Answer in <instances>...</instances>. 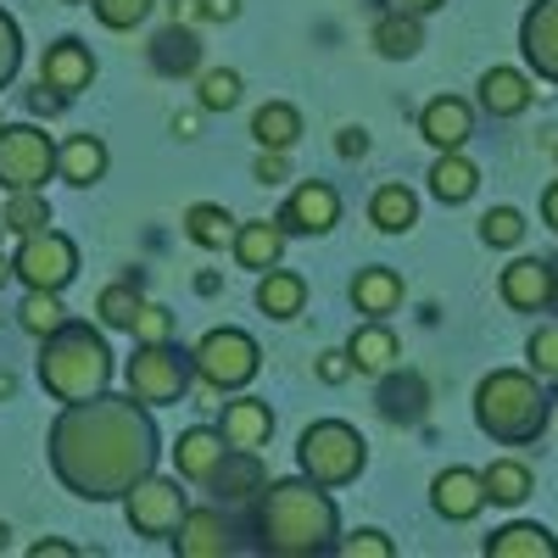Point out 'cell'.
<instances>
[{"label":"cell","mask_w":558,"mask_h":558,"mask_svg":"<svg viewBox=\"0 0 558 558\" xmlns=\"http://www.w3.org/2000/svg\"><path fill=\"white\" fill-rule=\"evenodd\" d=\"M553 413H558V402H553Z\"/></svg>","instance_id":"cell-59"},{"label":"cell","mask_w":558,"mask_h":558,"mask_svg":"<svg viewBox=\"0 0 558 558\" xmlns=\"http://www.w3.org/2000/svg\"><path fill=\"white\" fill-rule=\"evenodd\" d=\"M28 553H34V558H73V547H68V542H34Z\"/></svg>","instance_id":"cell-53"},{"label":"cell","mask_w":558,"mask_h":558,"mask_svg":"<svg viewBox=\"0 0 558 558\" xmlns=\"http://www.w3.org/2000/svg\"><path fill=\"white\" fill-rule=\"evenodd\" d=\"M57 481L84 497V502H112L123 497L134 481H146L157 470V425L146 402L134 391L129 397H84V402H62L51 436H45Z\"/></svg>","instance_id":"cell-1"},{"label":"cell","mask_w":558,"mask_h":558,"mask_svg":"<svg viewBox=\"0 0 558 558\" xmlns=\"http://www.w3.org/2000/svg\"><path fill=\"white\" fill-rule=\"evenodd\" d=\"M341 514L330 486L318 481H274L257 492V547L274 558H318L341 547Z\"/></svg>","instance_id":"cell-2"},{"label":"cell","mask_w":558,"mask_h":558,"mask_svg":"<svg viewBox=\"0 0 558 558\" xmlns=\"http://www.w3.org/2000/svg\"><path fill=\"white\" fill-rule=\"evenodd\" d=\"M286 235H291V229L279 223V218H252V223H241V229H235V263H241V268H252V274L279 268Z\"/></svg>","instance_id":"cell-20"},{"label":"cell","mask_w":558,"mask_h":558,"mask_svg":"<svg viewBox=\"0 0 558 558\" xmlns=\"http://www.w3.org/2000/svg\"><path fill=\"white\" fill-rule=\"evenodd\" d=\"M17 318H23V330L28 336H57L62 324H68V313H62V302H57V291H28L23 296V307H17Z\"/></svg>","instance_id":"cell-37"},{"label":"cell","mask_w":558,"mask_h":558,"mask_svg":"<svg viewBox=\"0 0 558 558\" xmlns=\"http://www.w3.org/2000/svg\"><path fill=\"white\" fill-rule=\"evenodd\" d=\"M196 96H202V112L241 107V73H235V68H207V73L196 78Z\"/></svg>","instance_id":"cell-38"},{"label":"cell","mask_w":558,"mask_h":558,"mask_svg":"<svg viewBox=\"0 0 558 558\" xmlns=\"http://www.w3.org/2000/svg\"><path fill=\"white\" fill-rule=\"evenodd\" d=\"M263 486H268L263 458H257L252 447H229V458L218 463V475H213V492H218L223 502H252Z\"/></svg>","instance_id":"cell-22"},{"label":"cell","mask_w":558,"mask_h":558,"mask_svg":"<svg viewBox=\"0 0 558 558\" xmlns=\"http://www.w3.org/2000/svg\"><path fill=\"white\" fill-rule=\"evenodd\" d=\"M73 7H78V0H73Z\"/></svg>","instance_id":"cell-61"},{"label":"cell","mask_w":558,"mask_h":558,"mask_svg":"<svg viewBox=\"0 0 558 558\" xmlns=\"http://www.w3.org/2000/svg\"><path fill=\"white\" fill-rule=\"evenodd\" d=\"M39 84L45 89H57V96H78V89L96 84V57H89V45L84 39H57L51 51H45L39 62Z\"/></svg>","instance_id":"cell-13"},{"label":"cell","mask_w":558,"mask_h":558,"mask_svg":"<svg viewBox=\"0 0 558 558\" xmlns=\"http://www.w3.org/2000/svg\"><path fill=\"white\" fill-rule=\"evenodd\" d=\"M173 553L179 558H223L229 553V525L218 508H191L173 531Z\"/></svg>","instance_id":"cell-19"},{"label":"cell","mask_w":558,"mask_h":558,"mask_svg":"<svg viewBox=\"0 0 558 558\" xmlns=\"http://www.w3.org/2000/svg\"><path fill=\"white\" fill-rule=\"evenodd\" d=\"M430 502H436V514L452 520V525L475 520L481 508L492 502V497H486V475H481V470H441L436 486H430Z\"/></svg>","instance_id":"cell-16"},{"label":"cell","mask_w":558,"mask_h":558,"mask_svg":"<svg viewBox=\"0 0 558 558\" xmlns=\"http://www.w3.org/2000/svg\"><path fill=\"white\" fill-rule=\"evenodd\" d=\"M223 458H229V441H223V430H207V425H191L173 441V470H179V481H191V486H213Z\"/></svg>","instance_id":"cell-15"},{"label":"cell","mask_w":558,"mask_h":558,"mask_svg":"<svg viewBox=\"0 0 558 558\" xmlns=\"http://www.w3.org/2000/svg\"><path fill=\"white\" fill-rule=\"evenodd\" d=\"M341 218V196H336V184H324V179H307L291 191V202L279 207V223L291 229V235H330Z\"/></svg>","instance_id":"cell-11"},{"label":"cell","mask_w":558,"mask_h":558,"mask_svg":"<svg viewBox=\"0 0 558 558\" xmlns=\"http://www.w3.org/2000/svg\"><path fill=\"white\" fill-rule=\"evenodd\" d=\"M12 391H17V380L7 375V368H0V397H12Z\"/></svg>","instance_id":"cell-55"},{"label":"cell","mask_w":558,"mask_h":558,"mask_svg":"<svg viewBox=\"0 0 558 558\" xmlns=\"http://www.w3.org/2000/svg\"><path fill=\"white\" fill-rule=\"evenodd\" d=\"M140 307H146V296H140V291L129 286V279H118V286H107V291L96 296V313H101L107 330H129V336H134Z\"/></svg>","instance_id":"cell-36"},{"label":"cell","mask_w":558,"mask_h":558,"mask_svg":"<svg viewBox=\"0 0 558 558\" xmlns=\"http://www.w3.org/2000/svg\"><path fill=\"white\" fill-rule=\"evenodd\" d=\"M486 558H558V542H553V531L514 520L486 536Z\"/></svg>","instance_id":"cell-28"},{"label":"cell","mask_w":558,"mask_h":558,"mask_svg":"<svg viewBox=\"0 0 558 558\" xmlns=\"http://www.w3.org/2000/svg\"><path fill=\"white\" fill-rule=\"evenodd\" d=\"M173 23H196V17H207V7H202V0H173Z\"/></svg>","instance_id":"cell-51"},{"label":"cell","mask_w":558,"mask_h":558,"mask_svg":"<svg viewBox=\"0 0 558 558\" xmlns=\"http://www.w3.org/2000/svg\"><path fill=\"white\" fill-rule=\"evenodd\" d=\"M218 430H223L229 447H252V452H257V447L274 436V408H268L263 397H235V402H223Z\"/></svg>","instance_id":"cell-18"},{"label":"cell","mask_w":558,"mask_h":558,"mask_svg":"<svg viewBox=\"0 0 558 558\" xmlns=\"http://www.w3.org/2000/svg\"><path fill=\"white\" fill-rule=\"evenodd\" d=\"M0 129H7V123H0Z\"/></svg>","instance_id":"cell-60"},{"label":"cell","mask_w":558,"mask_h":558,"mask_svg":"<svg viewBox=\"0 0 558 558\" xmlns=\"http://www.w3.org/2000/svg\"><path fill=\"white\" fill-rule=\"evenodd\" d=\"M151 62H157L162 73H196V68H202V45H196V34L184 28V23H173V28L151 45Z\"/></svg>","instance_id":"cell-33"},{"label":"cell","mask_w":558,"mask_h":558,"mask_svg":"<svg viewBox=\"0 0 558 558\" xmlns=\"http://www.w3.org/2000/svg\"><path fill=\"white\" fill-rule=\"evenodd\" d=\"M173 134H179V140H196V112H184V118H173Z\"/></svg>","instance_id":"cell-54"},{"label":"cell","mask_w":558,"mask_h":558,"mask_svg":"<svg viewBox=\"0 0 558 558\" xmlns=\"http://www.w3.org/2000/svg\"><path fill=\"white\" fill-rule=\"evenodd\" d=\"M341 553L347 558H391L397 542L386 531H352V536H341Z\"/></svg>","instance_id":"cell-45"},{"label":"cell","mask_w":558,"mask_h":558,"mask_svg":"<svg viewBox=\"0 0 558 558\" xmlns=\"http://www.w3.org/2000/svg\"><path fill=\"white\" fill-rule=\"evenodd\" d=\"M531 101H536V84L520 68H486L481 73V107L492 118H520Z\"/></svg>","instance_id":"cell-21"},{"label":"cell","mask_w":558,"mask_h":558,"mask_svg":"<svg viewBox=\"0 0 558 558\" xmlns=\"http://www.w3.org/2000/svg\"><path fill=\"white\" fill-rule=\"evenodd\" d=\"M368 223H375L380 235H408V229L418 223V196L408 191V184H380L375 202H368Z\"/></svg>","instance_id":"cell-29"},{"label":"cell","mask_w":558,"mask_h":558,"mask_svg":"<svg viewBox=\"0 0 558 558\" xmlns=\"http://www.w3.org/2000/svg\"><path fill=\"white\" fill-rule=\"evenodd\" d=\"M112 380V352L107 341L89 330V324H62L57 336H45L39 347V386L51 391L57 402H84V397H101Z\"/></svg>","instance_id":"cell-3"},{"label":"cell","mask_w":558,"mask_h":558,"mask_svg":"<svg viewBox=\"0 0 558 558\" xmlns=\"http://www.w3.org/2000/svg\"><path fill=\"white\" fill-rule=\"evenodd\" d=\"M352 307L363 318H391L402 307V274L397 268H357L352 279Z\"/></svg>","instance_id":"cell-23"},{"label":"cell","mask_w":558,"mask_h":558,"mask_svg":"<svg viewBox=\"0 0 558 558\" xmlns=\"http://www.w3.org/2000/svg\"><path fill=\"white\" fill-rule=\"evenodd\" d=\"M235 218H229V207L218 202H196L191 213H184V235H191L202 252H218V246H235Z\"/></svg>","instance_id":"cell-31"},{"label":"cell","mask_w":558,"mask_h":558,"mask_svg":"<svg viewBox=\"0 0 558 558\" xmlns=\"http://www.w3.org/2000/svg\"><path fill=\"white\" fill-rule=\"evenodd\" d=\"M525 352H531V368H536V375L558 380V324H547V330H536Z\"/></svg>","instance_id":"cell-44"},{"label":"cell","mask_w":558,"mask_h":558,"mask_svg":"<svg viewBox=\"0 0 558 558\" xmlns=\"http://www.w3.org/2000/svg\"><path fill=\"white\" fill-rule=\"evenodd\" d=\"M542 223H547L553 235H558V179H553L547 191H542Z\"/></svg>","instance_id":"cell-50"},{"label":"cell","mask_w":558,"mask_h":558,"mask_svg":"<svg viewBox=\"0 0 558 558\" xmlns=\"http://www.w3.org/2000/svg\"><path fill=\"white\" fill-rule=\"evenodd\" d=\"M191 368H196V357H184L173 341H140L134 357L123 363V380L146 408H162L191 391Z\"/></svg>","instance_id":"cell-6"},{"label":"cell","mask_w":558,"mask_h":558,"mask_svg":"<svg viewBox=\"0 0 558 558\" xmlns=\"http://www.w3.org/2000/svg\"><path fill=\"white\" fill-rule=\"evenodd\" d=\"M380 413L386 418H397V425H413V418L418 413H425V380H418V375H391L386 386H380Z\"/></svg>","instance_id":"cell-35"},{"label":"cell","mask_w":558,"mask_h":558,"mask_svg":"<svg viewBox=\"0 0 558 558\" xmlns=\"http://www.w3.org/2000/svg\"><path fill=\"white\" fill-rule=\"evenodd\" d=\"M191 514V502H184L179 481H162V475H146V481H134L123 492V520L134 536H146V542H173L179 520Z\"/></svg>","instance_id":"cell-9"},{"label":"cell","mask_w":558,"mask_h":558,"mask_svg":"<svg viewBox=\"0 0 558 558\" xmlns=\"http://www.w3.org/2000/svg\"><path fill=\"white\" fill-rule=\"evenodd\" d=\"M12 268H17V279L28 291H62L68 279L78 274V246L62 235V229L45 223V229H34V235H23Z\"/></svg>","instance_id":"cell-10"},{"label":"cell","mask_w":558,"mask_h":558,"mask_svg":"<svg viewBox=\"0 0 558 558\" xmlns=\"http://www.w3.org/2000/svg\"><path fill=\"white\" fill-rule=\"evenodd\" d=\"M336 151H341V157H363V151H368V134H363V129H341Z\"/></svg>","instance_id":"cell-48"},{"label":"cell","mask_w":558,"mask_h":558,"mask_svg":"<svg viewBox=\"0 0 558 558\" xmlns=\"http://www.w3.org/2000/svg\"><path fill=\"white\" fill-rule=\"evenodd\" d=\"M202 7H207V17H213V23H229V17L241 12V0H202Z\"/></svg>","instance_id":"cell-52"},{"label":"cell","mask_w":558,"mask_h":558,"mask_svg":"<svg viewBox=\"0 0 558 558\" xmlns=\"http://www.w3.org/2000/svg\"><path fill=\"white\" fill-rule=\"evenodd\" d=\"M481 241L486 246H520L525 241V218H520V207H492L486 218H481Z\"/></svg>","instance_id":"cell-40"},{"label":"cell","mask_w":558,"mask_h":558,"mask_svg":"<svg viewBox=\"0 0 558 558\" xmlns=\"http://www.w3.org/2000/svg\"><path fill=\"white\" fill-rule=\"evenodd\" d=\"M553 307H558V257H553Z\"/></svg>","instance_id":"cell-57"},{"label":"cell","mask_w":558,"mask_h":558,"mask_svg":"<svg viewBox=\"0 0 558 558\" xmlns=\"http://www.w3.org/2000/svg\"><path fill=\"white\" fill-rule=\"evenodd\" d=\"M191 357H196L202 386H213V391H241V386L257 380V368H263L257 341L246 330H229V324H223V330H207Z\"/></svg>","instance_id":"cell-8"},{"label":"cell","mask_w":558,"mask_h":558,"mask_svg":"<svg viewBox=\"0 0 558 558\" xmlns=\"http://www.w3.org/2000/svg\"><path fill=\"white\" fill-rule=\"evenodd\" d=\"M497 296L514 313H542L553 307V263L547 257H514L497 279Z\"/></svg>","instance_id":"cell-12"},{"label":"cell","mask_w":558,"mask_h":558,"mask_svg":"<svg viewBox=\"0 0 558 558\" xmlns=\"http://www.w3.org/2000/svg\"><path fill=\"white\" fill-rule=\"evenodd\" d=\"M475 425L502 441V447H525L547 430V397L536 386V375L525 368H497L475 386Z\"/></svg>","instance_id":"cell-4"},{"label":"cell","mask_w":558,"mask_h":558,"mask_svg":"<svg viewBox=\"0 0 558 558\" xmlns=\"http://www.w3.org/2000/svg\"><path fill=\"white\" fill-rule=\"evenodd\" d=\"M481 475H486V497L502 502V508H520L531 497V470L520 458H497L492 470H481Z\"/></svg>","instance_id":"cell-34"},{"label":"cell","mask_w":558,"mask_h":558,"mask_svg":"<svg viewBox=\"0 0 558 558\" xmlns=\"http://www.w3.org/2000/svg\"><path fill=\"white\" fill-rule=\"evenodd\" d=\"M436 7H447V0H386V12H413V17H425Z\"/></svg>","instance_id":"cell-49"},{"label":"cell","mask_w":558,"mask_h":558,"mask_svg":"<svg viewBox=\"0 0 558 558\" xmlns=\"http://www.w3.org/2000/svg\"><path fill=\"white\" fill-rule=\"evenodd\" d=\"M252 134H257L263 151H291L296 140H302V112L291 101H268V107H257Z\"/></svg>","instance_id":"cell-30"},{"label":"cell","mask_w":558,"mask_h":558,"mask_svg":"<svg viewBox=\"0 0 558 558\" xmlns=\"http://www.w3.org/2000/svg\"><path fill=\"white\" fill-rule=\"evenodd\" d=\"M0 223H7L12 235H34V229L51 223V207H45L39 191H12V202L0 207Z\"/></svg>","instance_id":"cell-39"},{"label":"cell","mask_w":558,"mask_h":558,"mask_svg":"<svg viewBox=\"0 0 558 558\" xmlns=\"http://www.w3.org/2000/svg\"><path fill=\"white\" fill-rule=\"evenodd\" d=\"M475 184H481V168L463 157V151H441V157L430 162V196L447 202V207L470 202V196H475Z\"/></svg>","instance_id":"cell-27"},{"label":"cell","mask_w":558,"mask_h":558,"mask_svg":"<svg viewBox=\"0 0 558 558\" xmlns=\"http://www.w3.org/2000/svg\"><path fill=\"white\" fill-rule=\"evenodd\" d=\"M12 274H17V268H12L7 257H0V286H7V279H12Z\"/></svg>","instance_id":"cell-56"},{"label":"cell","mask_w":558,"mask_h":558,"mask_svg":"<svg viewBox=\"0 0 558 558\" xmlns=\"http://www.w3.org/2000/svg\"><path fill=\"white\" fill-rule=\"evenodd\" d=\"M257 307H263L268 318H296V313L307 307V279L291 274V268L257 274Z\"/></svg>","instance_id":"cell-26"},{"label":"cell","mask_w":558,"mask_h":558,"mask_svg":"<svg viewBox=\"0 0 558 558\" xmlns=\"http://www.w3.org/2000/svg\"><path fill=\"white\" fill-rule=\"evenodd\" d=\"M57 140L39 123H7L0 129V191H45V179L57 173Z\"/></svg>","instance_id":"cell-7"},{"label":"cell","mask_w":558,"mask_h":558,"mask_svg":"<svg viewBox=\"0 0 558 558\" xmlns=\"http://www.w3.org/2000/svg\"><path fill=\"white\" fill-rule=\"evenodd\" d=\"M418 134H425L436 151H463V140L475 134V112H470V101L436 96L425 112H418Z\"/></svg>","instance_id":"cell-17"},{"label":"cell","mask_w":558,"mask_h":558,"mask_svg":"<svg viewBox=\"0 0 558 558\" xmlns=\"http://www.w3.org/2000/svg\"><path fill=\"white\" fill-rule=\"evenodd\" d=\"M520 51L536 78L558 84V0H536L520 23Z\"/></svg>","instance_id":"cell-14"},{"label":"cell","mask_w":558,"mask_h":558,"mask_svg":"<svg viewBox=\"0 0 558 558\" xmlns=\"http://www.w3.org/2000/svg\"><path fill=\"white\" fill-rule=\"evenodd\" d=\"M296 463H302V475L318 481V486H347V481L363 475L368 447H363V436L347 425V418H318V425H307L302 441H296Z\"/></svg>","instance_id":"cell-5"},{"label":"cell","mask_w":558,"mask_h":558,"mask_svg":"<svg viewBox=\"0 0 558 558\" xmlns=\"http://www.w3.org/2000/svg\"><path fill=\"white\" fill-rule=\"evenodd\" d=\"M57 173L73 184V191H89V184L107 179V146L96 134H73L68 146L57 151Z\"/></svg>","instance_id":"cell-24"},{"label":"cell","mask_w":558,"mask_h":558,"mask_svg":"<svg viewBox=\"0 0 558 558\" xmlns=\"http://www.w3.org/2000/svg\"><path fill=\"white\" fill-rule=\"evenodd\" d=\"M347 352H352V363H357V375H391V363H397V336L386 330V318H368L363 330H352V341H347Z\"/></svg>","instance_id":"cell-25"},{"label":"cell","mask_w":558,"mask_h":558,"mask_svg":"<svg viewBox=\"0 0 558 558\" xmlns=\"http://www.w3.org/2000/svg\"><path fill=\"white\" fill-rule=\"evenodd\" d=\"M23 68V34L12 23V12H0V89H7Z\"/></svg>","instance_id":"cell-42"},{"label":"cell","mask_w":558,"mask_h":558,"mask_svg":"<svg viewBox=\"0 0 558 558\" xmlns=\"http://www.w3.org/2000/svg\"><path fill=\"white\" fill-rule=\"evenodd\" d=\"M89 7H96V17H101L107 28H134V23L151 17L157 0H89Z\"/></svg>","instance_id":"cell-41"},{"label":"cell","mask_w":558,"mask_h":558,"mask_svg":"<svg viewBox=\"0 0 558 558\" xmlns=\"http://www.w3.org/2000/svg\"><path fill=\"white\" fill-rule=\"evenodd\" d=\"M368 39H375V51H380V57L402 62V57H413L418 45H425V28H418V17H413V12H386Z\"/></svg>","instance_id":"cell-32"},{"label":"cell","mask_w":558,"mask_h":558,"mask_svg":"<svg viewBox=\"0 0 558 558\" xmlns=\"http://www.w3.org/2000/svg\"><path fill=\"white\" fill-rule=\"evenodd\" d=\"M7 542H12V531H7V525H0V553H7Z\"/></svg>","instance_id":"cell-58"},{"label":"cell","mask_w":558,"mask_h":558,"mask_svg":"<svg viewBox=\"0 0 558 558\" xmlns=\"http://www.w3.org/2000/svg\"><path fill=\"white\" fill-rule=\"evenodd\" d=\"M134 341H173V313L162 302H146L134 318Z\"/></svg>","instance_id":"cell-43"},{"label":"cell","mask_w":558,"mask_h":558,"mask_svg":"<svg viewBox=\"0 0 558 558\" xmlns=\"http://www.w3.org/2000/svg\"><path fill=\"white\" fill-rule=\"evenodd\" d=\"M252 173H257V184H279V179H286V151H263Z\"/></svg>","instance_id":"cell-47"},{"label":"cell","mask_w":558,"mask_h":558,"mask_svg":"<svg viewBox=\"0 0 558 558\" xmlns=\"http://www.w3.org/2000/svg\"><path fill=\"white\" fill-rule=\"evenodd\" d=\"M313 375H318L324 386H341V380H352V375H357V363H352V352H318Z\"/></svg>","instance_id":"cell-46"}]
</instances>
